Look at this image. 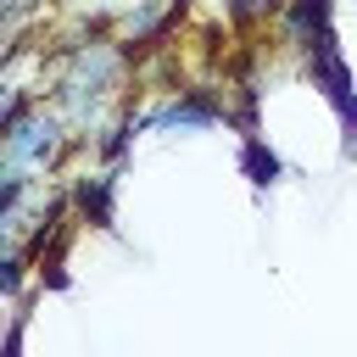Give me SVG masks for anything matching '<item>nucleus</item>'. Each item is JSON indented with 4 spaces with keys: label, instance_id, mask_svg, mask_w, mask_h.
<instances>
[{
    "label": "nucleus",
    "instance_id": "nucleus-6",
    "mask_svg": "<svg viewBox=\"0 0 357 357\" xmlns=\"http://www.w3.org/2000/svg\"><path fill=\"white\" fill-rule=\"evenodd\" d=\"M284 0H223V11L234 17V22H257V17H268V11H279Z\"/></svg>",
    "mask_w": 357,
    "mask_h": 357
},
{
    "label": "nucleus",
    "instance_id": "nucleus-1",
    "mask_svg": "<svg viewBox=\"0 0 357 357\" xmlns=\"http://www.w3.org/2000/svg\"><path fill=\"white\" fill-rule=\"evenodd\" d=\"M117 84H123V50L106 39H89L67 56L61 84H56V106L67 112V123L95 128L106 117V100L117 95Z\"/></svg>",
    "mask_w": 357,
    "mask_h": 357
},
{
    "label": "nucleus",
    "instance_id": "nucleus-5",
    "mask_svg": "<svg viewBox=\"0 0 357 357\" xmlns=\"http://www.w3.org/2000/svg\"><path fill=\"white\" fill-rule=\"evenodd\" d=\"M240 162H245V173H251V184H273L279 178V156L262 145V139H245V151H240Z\"/></svg>",
    "mask_w": 357,
    "mask_h": 357
},
{
    "label": "nucleus",
    "instance_id": "nucleus-2",
    "mask_svg": "<svg viewBox=\"0 0 357 357\" xmlns=\"http://www.w3.org/2000/svg\"><path fill=\"white\" fill-rule=\"evenodd\" d=\"M0 184L17 178H45V167L67 145V112L61 106H22L17 117L0 123Z\"/></svg>",
    "mask_w": 357,
    "mask_h": 357
},
{
    "label": "nucleus",
    "instance_id": "nucleus-3",
    "mask_svg": "<svg viewBox=\"0 0 357 357\" xmlns=\"http://www.w3.org/2000/svg\"><path fill=\"white\" fill-rule=\"evenodd\" d=\"M223 117V100H212V95H201V89H190V95H178V100H167L162 112H151L145 123L151 128H212Z\"/></svg>",
    "mask_w": 357,
    "mask_h": 357
},
{
    "label": "nucleus",
    "instance_id": "nucleus-4",
    "mask_svg": "<svg viewBox=\"0 0 357 357\" xmlns=\"http://www.w3.org/2000/svg\"><path fill=\"white\" fill-rule=\"evenodd\" d=\"M73 206H78V218H84V223L106 229V223H112V173L78 178V190H73Z\"/></svg>",
    "mask_w": 357,
    "mask_h": 357
}]
</instances>
